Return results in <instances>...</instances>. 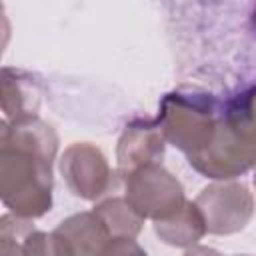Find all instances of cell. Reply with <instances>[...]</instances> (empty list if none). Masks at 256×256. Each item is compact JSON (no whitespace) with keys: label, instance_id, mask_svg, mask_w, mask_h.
<instances>
[{"label":"cell","instance_id":"obj_1","mask_svg":"<svg viewBox=\"0 0 256 256\" xmlns=\"http://www.w3.org/2000/svg\"><path fill=\"white\" fill-rule=\"evenodd\" d=\"M56 136L36 118L14 120L2 128V196L18 216L36 218L50 210V164Z\"/></svg>","mask_w":256,"mask_h":256},{"label":"cell","instance_id":"obj_2","mask_svg":"<svg viewBox=\"0 0 256 256\" xmlns=\"http://www.w3.org/2000/svg\"><path fill=\"white\" fill-rule=\"evenodd\" d=\"M100 256H146L132 240H126V238H120V242L116 244H110Z\"/></svg>","mask_w":256,"mask_h":256}]
</instances>
